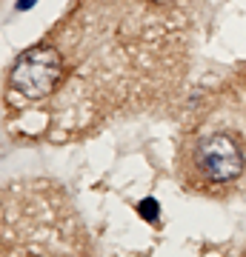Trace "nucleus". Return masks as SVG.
<instances>
[{
	"label": "nucleus",
	"instance_id": "obj_1",
	"mask_svg": "<svg viewBox=\"0 0 246 257\" xmlns=\"http://www.w3.org/2000/svg\"><path fill=\"white\" fill-rule=\"evenodd\" d=\"M60 74H63V57L57 55V49L35 46L15 60L9 80L18 94H23L29 100H40L55 92Z\"/></svg>",
	"mask_w": 246,
	"mask_h": 257
},
{
	"label": "nucleus",
	"instance_id": "obj_2",
	"mask_svg": "<svg viewBox=\"0 0 246 257\" xmlns=\"http://www.w3.org/2000/svg\"><path fill=\"white\" fill-rule=\"evenodd\" d=\"M198 166L209 180L226 183V180H235L243 172V155H240V146L235 143V138L212 135L198 149Z\"/></svg>",
	"mask_w": 246,
	"mask_h": 257
},
{
	"label": "nucleus",
	"instance_id": "obj_3",
	"mask_svg": "<svg viewBox=\"0 0 246 257\" xmlns=\"http://www.w3.org/2000/svg\"><path fill=\"white\" fill-rule=\"evenodd\" d=\"M140 217H146V220H157V203L155 200H140Z\"/></svg>",
	"mask_w": 246,
	"mask_h": 257
},
{
	"label": "nucleus",
	"instance_id": "obj_4",
	"mask_svg": "<svg viewBox=\"0 0 246 257\" xmlns=\"http://www.w3.org/2000/svg\"><path fill=\"white\" fill-rule=\"evenodd\" d=\"M32 3H35V0H20V3H18V9H26V6H32Z\"/></svg>",
	"mask_w": 246,
	"mask_h": 257
}]
</instances>
